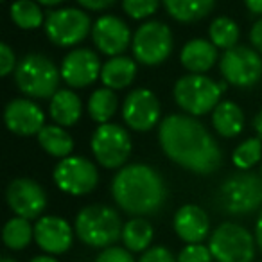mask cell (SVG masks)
I'll return each instance as SVG.
<instances>
[{
	"mask_svg": "<svg viewBox=\"0 0 262 262\" xmlns=\"http://www.w3.org/2000/svg\"><path fill=\"white\" fill-rule=\"evenodd\" d=\"M6 201L15 215L26 219H40L47 207V194L38 182L31 178H16L8 185Z\"/></svg>",
	"mask_w": 262,
	"mask_h": 262,
	"instance_id": "obj_14",
	"label": "cell"
},
{
	"mask_svg": "<svg viewBox=\"0 0 262 262\" xmlns=\"http://www.w3.org/2000/svg\"><path fill=\"white\" fill-rule=\"evenodd\" d=\"M101 61L99 56L90 49H74L61 61V79L70 88H84L101 77Z\"/></svg>",
	"mask_w": 262,
	"mask_h": 262,
	"instance_id": "obj_15",
	"label": "cell"
},
{
	"mask_svg": "<svg viewBox=\"0 0 262 262\" xmlns=\"http://www.w3.org/2000/svg\"><path fill=\"white\" fill-rule=\"evenodd\" d=\"M178 262H212L214 257H212V251L208 246L201 244H187L182 251H180Z\"/></svg>",
	"mask_w": 262,
	"mask_h": 262,
	"instance_id": "obj_33",
	"label": "cell"
},
{
	"mask_svg": "<svg viewBox=\"0 0 262 262\" xmlns=\"http://www.w3.org/2000/svg\"><path fill=\"white\" fill-rule=\"evenodd\" d=\"M208 36H210V41L217 49L230 51V49L237 47L241 31L239 26L232 18H228V16H217V18L212 20L210 27H208Z\"/></svg>",
	"mask_w": 262,
	"mask_h": 262,
	"instance_id": "obj_30",
	"label": "cell"
},
{
	"mask_svg": "<svg viewBox=\"0 0 262 262\" xmlns=\"http://www.w3.org/2000/svg\"><path fill=\"white\" fill-rule=\"evenodd\" d=\"M255 241H257L258 250L262 251V210H260V214H258L257 223H255Z\"/></svg>",
	"mask_w": 262,
	"mask_h": 262,
	"instance_id": "obj_40",
	"label": "cell"
},
{
	"mask_svg": "<svg viewBox=\"0 0 262 262\" xmlns=\"http://www.w3.org/2000/svg\"><path fill=\"white\" fill-rule=\"evenodd\" d=\"M90 16L77 8L51 11L45 18V34L58 47H74L92 33Z\"/></svg>",
	"mask_w": 262,
	"mask_h": 262,
	"instance_id": "obj_10",
	"label": "cell"
},
{
	"mask_svg": "<svg viewBox=\"0 0 262 262\" xmlns=\"http://www.w3.org/2000/svg\"><path fill=\"white\" fill-rule=\"evenodd\" d=\"M72 226L59 215H43L34 225V241L47 255H61L74 243Z\"/></svg>",
	"mask_w": 262,
	"mask_h": 262,
	"instance_id": "obj_18",
	"label": "cell"
},
{
	"mask_svg": "<svg viewBox=\"0 0 262 262\" xmlns=\"http://www.w3.org/2000/svg\"><path fill=\"white\" fill-rule=\"evenodd\" d=\"M65 0H38V4L40 6H47V8H54V6L63 4Z\"/></svg>",
	"mask_w": 262,
	"mask_h": 262,
	"instance_id": "obj_43",
	"label": "cell"
},
{
	"mask_svg": "<svg viewBox=\"0 0 262 262\" xmlns=\"http://www.w3.org/2000/svg\"><path fill=\"white\" fill-rule=\"evenodd\" d=\"M217 205L230 215H248L262 208V176L250 171L228 176L217 189Z\"/></svg>",
	"mask_w": 262,
	"mask_h": 262,
	"instance_id": "obj_5",
	"label": "cell"
},
{
	"mask_svg": "<svg viewBox=\"0 0 262 262\" xmlns=\"http://www.w3.org/2000/svg\"><path fill=\"white\" fill-rule=\"evenodd\" d=\"M139 262H178L174 258V255L171 253V250L165 246H151L149 250H146L142 253V257L139 258Z\"/></svg>",
	"mask_w": 262,
	"mask_h": 262,
	"instance_id": "obj_36",
	"label": "cell"
},
{
	"mask_svg": "<svg viewBox=\"0 0 262 262\" xmlns=\"http://www.w3.org/2000/svg\"><path fill=\"white\" fill-rule=\"evenodd\" d=\"M253 129H255V133L258 135V139H262V110L257 113V115H255V119H253Z\"/></svg>",
	"mask_w": 262,
	"mask_h": 262,
	"instance_id": "obj_41",
	"label": "cell"
},
{
	"mask_svg": "<svg viewBox=\"0 0 262 262\" xmlns=\"http://www.w3.org/2000/svg\"><path fill=\"white\" fill-rule=\"evenodd\" d=\"M112 196L127 214L153 215L164 207L167 190L158 171L146 164H129L117 171L112 180Z\"/></svg>",
	"mask_w": 262,
	"mask_h": 262,
	"instance_id": "obj_2",
	"label": "cell"
},
{
	"mask_svg": "<svg viewBox=\"0 0 262 262\" xmlns=\"http://www.w3.org/2000/svg\"><path fill=\"white\" fill-rule=\"evenodd\" d=\"M162 4L172 20L182 24H194L210 15L215 0H162Z\"/></svg>",
	"mask_w": 262,
	"mask_h": 262,
	"instance_id": "obj_24",
	"label": "cell"
},
{
	"mask_svg": "<svg viewBox=\"0 0 262 262\" xmlns=\"http://www.w3.org/2000/svg\"><path fill=\"white\" fill-rule=\"evenodd\" d=\"M34 239V226H31V221L26 217H11L4 225L2 230V241L13 251H20L31 244Z\"/></svg>",
	"mask_w": 262,
	"mask_h": 262,
	"instance_id": "obj_28",
	"label": "cell"
},
{
	"mask_svg": "<svg viewBox=\"0 0 262 262\" xmlns=\"http://www.w3.org/2000/svg\"><path fill=\"white\" fill-rule=\"evenodd\" d=\"M38 144L47 155L54 158L70 157L74 151V139L65 127L58 126V124H51V126H43V129L38 133Z\"/></svg>",
	"mask_w": 262,
	"mask_h": 262,
	"instance_id": "obj_25",
	"label": "cell"
},
{
	"mask_svg": "<svg viewBox=\"0 0 262 262\" xmlns=\"http://www.w3.org/2000/svg\"><path fill=\"white\" fill-rule=\"evenodd\" d=\"M29 262H58V258H54V255H38Z\"/></svg>",
	"mask_w": 262,
	"mask_h": 262,
	"instance_id": "obj_42",
	"label": "cell"
},
{
	"mask_svg": "<svg viewBox=\"0 0 262 262\" xmlns=\"http://www.w3.org/2000/svg\"><path fill=\"white\" fill-rule=\"evenodd\" d=\"M9 15L15 26L24 31H34L43 24V11L34 0H15L9 8Z\"/></svg>",
	"mask_w": 262,
	"mask_h": 262,
	"instance_id": "obj_29",
	"label": "cell"
},
{
	"mask_svg": "<svg viewBox=\"0 0 262 262\" xmlns=\"http://www.w3.org/2000/svg\"><path fill=\"white\" fill-rule=\"evenodd\" d=\"M92 153L104 169H122L131 155V137L119 124H101L92 135Z\"/></svg>",
	"mask_w": 262,
	"mask_h": 262,
	"instance_id": "obj_9",
	"label": "cell"
},
{
	"mask_svg": "<svg viewBox=\"0 0 262 262\" xmlns=\"http://www.w3.org/2000/svg\"><path fill=\"white\" fill-rule=\"evenodd\" d=\"M52 178L61 192L70 196H84L97 187L99 171L88 158L67 157L58 162Z\"/></svg>",
	"mask_w": 262,
	"mask_h": 262,
	"instance_id": "obj_12",
	"label": "cell"
},
{
	"mask_svg": "<svg viewBox=\"0 0 262 262\" xmlns=\"http://www.w3.org/2000/svg\"><path fill=\"white\" fill-rule=\"evenodd\" d=\"M61 72L47 56L33 54L24 56L15 70V83L24 95L31 99H49L58 92Z\"/></svg>",
	"mask_w": 262,
	"mask_h": 262,
	"instance_id": "obj_6",
	"label": "cell"
},
{
	"mask_svg": "<svg viewBox=\"0 0 262 262\" xmlns=\"http://www.w3.org/2000/svg\"><path fill=\"white\" fill-rule=\"evenodd\" d=\"M155 230L147 219L144 217H133L127 223H124L122 228V243L124 248L129 250L131 253H140L151 248L153 243Z\"/></svg>",
	"mask_w": 262,
	"mask_h": 262,
	"instance_id": "obj_26",
	"label": "cell"
},
{
	"mask_svg": "<svg viewBox=\"0 0 262 262\" xmlns=\"http://www.w3.org/2000/svg\"><path fill=\"white\" fill-rule=\"evenodd\" d=\"M172 33L169 26L158 20L146 22L137 29L131 41V51L139 63L155 67L164 63L172 52Z\"/></svg>",
	"mask_w": 262,
	"mask_h": 262,
	"instance_id": "obj_8",
	"label": "cell"
},
{
	"mask_svg": "<svg viewBox=\"0 0 262 262\" xmlns=\"http://www.w3.org/2000/svg\"><path fill=\"white\" fill-rule=\"evenodd\" d=\"M92 40L95 47L106 56H122V52L129 47L133 41L129 27L124 20L113 15H104L95 20L92 27Z\"/></svg>",
	"mask_w": 262,
	"mask_h": 262,
	"instance_id": "obj_16",
	"label": "cell"
},
{
	"mask_svg": "<svg viewBox=\"0 0 262 262\" xmlns=\"http://www.w3.org/2000/svg\"><path fill=\"white\" fill-rule=\"evenodd\" d=\"M217 58V47L210 40H203V38H194L187 41L180 54V61L183 69L189 70V74H207L215 65Z\"/></svg>",
	"mask_w": 262,
	"mask_h": 262,
	"instance_id": "obj_20",
	"label": "cell"
},
{
	"mask_svg": "<svg viewBox=\"0 0 262 262\" xmlns=\"http://www.w3.org/2000/svg\"><path fill=\"white\" fill-rule=\"evenodd\" d=\"M250 40H251V45L257 49V52L262 54V18H258L257 22L253 24L250 31Z\"/></svg>",
	"mask_w": 262,
	"mask_h": 262,
	"instance_id": "obj_38",
	"label": "cell"
},
{
	"mask_svg": "<svg viewBox=\"0 0 262 262\" xmlns=\"http://www.w3.org/2000/svg\"><path fill=\"white\" fill-rule=\"evenodd\" d=\"M212 126L225 139H233L244 129V113L233 101H221L212 112Z\"/></svg>",
	"mask_w": 262,
	"mask_h": 262,
	"instance_id": "obj_23",
	"label": "cell"
},
{
	"mask_svg": "<svg viewBox=\"0 0 262 262\" xmlns=\"http://www.w3.org/2000/svg\"><path fill=\"white\" fill-rule=\"evenodd\" d=\"M122 221L115 208L108 205H88L81 208L74 221V232L77 239L92 248L115 246L122 239Z\"/></svg>",
	"mask_w": 262,
	"mask_h": 262,
	"instance_id": "obj_3",
	"label": "cell"
},
{
	"mask_svg": "<svg viewBox=\"0 0 262 262\" xmlns=\"http://www.w3.org/2000/svg\"><path fill=\"white\" fill-rule=\"evenodd\" d=\"M158 140L169 160L194 174H212L223 162L219 144L192 115H167L158 127Z\"/></svg>",
	"mask_w": 262,
	"mask_h": 262,
	"instance_id": "obj_1",
	"label": "cell"
},
{
	"mask_svg": "<svg viewBox=\"0 0 262 262\" xmlns=\"http://www.w3.org/2000/svg\"><path fill=\"white\" fill-rule=\"evenodd\" d=\"M160 115V101L149 88H135L124 99L122 119L129 129L139 133L151 131L158 124Z\"/></svg>",
	"mask_w": 262,
	"mask_h": 262,
	"instance_id": "obj_13",
	"label": "cell"
},
{
	"mask_svg": "<svg viewBox=\"0 0 262 262\" xmlns=\"http://www.w3.org/2000/svg\"><path fill=\"white\" fill-rule=\"evenodd\" d=\"M162 0H122V9L129 18L146 20L160 8Z\"/></svg>",
	"mask_w": 262,
	"mask_h": 262,
	"instance_id": "obj_32",
	"label": "cell"
},
{
	"mask_svg": "<svg viewBox=\"0 0 262 262\" xmlns=\"http://www.w3.org/2000/svg\"><path fill=\"white\" fill-rule=\"evenodd\" d=\"M172 228L183 243L201 244L210 233V219L201 207L189 203L176 210Z\"/></svg>",
	"mask_w": 262,
	"mask_h": 262,
	"instance_id": "obj_19",
	"label": "cell"
},
{
	"mask_svg": "<svg viewBox=\"0 0 262 262\" xmlns=\"http://www.w3.org/2000/svg\"><path fill=\"white\" fill-rule=\"evenodd\" d=\"M0 262H16V260H15V258H11V257H4Z\"/></svg>",
	"mask_w": 262,
	"mask_h": 262,
	"instance_id": "obj_44",
	"label": "cell"
},
{
	"mask_svg": "<svg viewBox=\"0 0 262 262\" xmlns=\"http://www.w3.org/2000/svg\"><path fill=\"white\" fill-rule=\"evenodd\" d=\"M260 160H262V139H258V137H253V139H248L244 142H241L232 153V164L239 171H250Z\"/></svg>",
	"mask_w": 262,
	"mask_h": 262,
	"instance_id": "obj_31",
	"label": "cell"
},
{
	"mask_svg": "<svg viewBox=\"0 0 262 262\" xmlns=\"http://www.w3.org/2000/svg\"><path fill=\"white\" fill-rule=\"evenodd\" d=\"M226 81L210 79L205 74H187L176 81L172 88L174 101L187 115L203 117L212 113L221 102V95L226 90Z\"/></svg>",
	"mask_w": 262,
	"mask_h": 262,
	"instance_id": "obj_4",
	"label": "cell"
},
{
	"mask_svg": "<svg viewBox=\"0 0 262 262\" xmlns=\"http://www.w3.org/2000/svg\"><path fill=\"white\" fill-rule=\"evenodd\" d=\"M117 106H119V101H117L115 90L112 88H97L94 94L88 99V115L92 117V120L101 126V124H108L112 120V117L115 115Z\"/></svg>",
	"mask_w": 262,
	"mask_h": 262,
	"instance_id": "obj_27",
	"label": "cell"
},
{
	"mask_svg": "<svg viewBox=\"0 0 262 262\" xmlns=\"http://www.w3.org/2000/svg\"><path fill=\"white\" fill-rule=\"evenodd\" d=\"M208 248L215 262H253L257 241L237 223H221L210 233Z\"/></svg>",
	"mask_w": 262,
	"mask_h": 262,
	"instance_id": "obj_7",
	"label": "cell"
},
{
	"mask_svg": "<svg viewBox=\"0 0 262 262\" xmlns=\"http://www.w3.org/2000/svg\"><path fill=\"white\" fill-rule=\"evenodd\" d=\"M219 69L228 84L235 88H251L262 77V58L250 47H237L225 51Z\"/></svg>",
	"mask_w": 262,
	"mask_h": 262,
	"instance_id": "obj_11",
	"label": "cell"
},
{
	"mask_svg": "<svg viewBox=\"0 0 262 262\" xmlns=\"http://www.w3.org/2000/svg\"><path fill=\"white\" fill-rule=\"evenodd\" d=\"M244 6L250 13L262 16V0H244Z\"/></svg>",
	"mask_w": 262,
	"mask_h": 262,
	"instance_id": "obj_39",
	"label": "cell"
},
{
	"mask_svg": "<svg viewBox=\"0 0 262 262\" xmlns=\"http://www.w3.org/2000/svg\"><path fill=\"white\" fill-rule=\"evenodd\" d=\"M94 262H135V258H133L131 251L126 250V248L110 246V248H104V250L95 257Z\"/></svg>",
	"mask_w": 262,
	"mask_h": 262,
	"instance_id": "obj_34",
	"label": "cell"
},
{
	"mask_svg": "<svg viewBox=\"0 0 262 262\" xmlns=\"http://www.w3.org/2000/svg\"><path fill=\"white\" fill-rule=\"evenodd\" d=\"M260 176H262V165H260Z\"/></svg>",
	"mask_w": 262,
	"mask_h": 262,
	"instance_id": "obj_45",
	"label": "cell"
},
{
	"mask_svg": "<svg viewBox=\"0 0 262 262\" xmlns=\"http://www.w3.org/2000/svg\"><path fill=\"white\" fill-rule=\"evenodd\" d=\"M4 122L8 129L15 135H38L45 126V113L31 99H13L4 110Z\"/></svg>",
	"mask_w": 262,
	"mask_h": 262,
	"instance_id": "obj_17",
	"label": "cell"
},
{
	"mask_svg": "<svg viewBox=\"0 0 262 262\" xmlns=\"http://www.w3.org/2000/svg\"><path fill=\"white\" fill-rule=\"evenodd\" d=\"M76 2L88 11H102V9L112 8L117 0H76Z\"/></svg>",
	"mask_w": 262,
	"mask_h": 262,
	"instance_id": "obj_37",
	"label": "cell"
},
{
	"mask_svg": "<svg viewBox=\"0 0 262 262\" xmlns=\"http://www.w3.org/2000/svg\"><path fill=\"white\" fill-rule=\"evenodd\" d=\"M51 117L58 126L70 127L81 119L83 113V102H81L79 95L76 92L63 88L58 90L51 97V106H49Z\"/></svg>",
	"mask_w": 262,
	"mask_h": 262,
	"instance_id": "obj_21",
	"label": "cell"
},
{
	"mask_svg": "<svg viewBox=\"0 0 262 262\" xmlns=\"http://www.w3.org/2000/svg\"><path fill=\"white\" fill-rule=\"evenodd\" d=\"M16 54L6 41L0 43V76H9L16 70Z\"/></svg>",
	"mask_w": 262,
	"mask_h": 262,
	"instance_id": "obj_35",
	"label": "cell"
},
{
	"mask_svg": "<svg viewBox=\"0 0 262 262\" xmlns=\"http://www.w3.org/2000/svg\"><path fill=\"white\" fill-rule=\"evenodd\" d=\"M137 76V63L135 59L127 58V56H115L110 58L102 65L101 70V81L106 88L112 90H122L129 86Z\"/></svg>",
	"mask_w": 262,
	"mask_h": 262,
	"instance_id": "obj_22",
	"label": "cell"
}]
</instances>
